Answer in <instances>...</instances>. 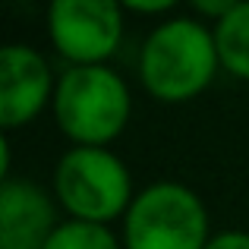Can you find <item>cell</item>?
<instances>
[{
	"label": "cell",
	"mask_w": 249,
	"mask_h": 249,
	"mask_svg": "<svg viewBox=\"0 0 249 249\" xmlns=\"http://www.w3.org/2000/svg\"><path fill=\"white\" fill-rule=\"evenodd\" d=\"M51 196L32 180H3L0 186V249H44L57 231Z\"/></svg>",
	"instance_id": "52a82bcc"
},
{
	"label": "cell",
	"mask_w": 249,
	"mask_h": 249,
	"mask_svg": "<svg viewBox=\"0 0 249 249\" xmlns=\"http://www.w3.org/2000/svg\"><path fill=\"white\" fill-rule=\"evenodd\" d=\"M205 249H249V233L246 231H224L218 237H212V243Z\"/></svg>",
	"instance_id": "8fae6325"
},
{
	"label": "cell",
	"mask_w": 249,
	"mask_h": 249,
	"mask_svg": "<svg viewBox=\"0 0 249 249\" xmlns=\"http://www.w3.org/2000/svg\"><path fill=\"white\" fill-rule=\"evenodd\" d=\"M208 243L205 202L174 180L145 186L123 218L126 249H205Z\"/></svg>",
	"instance_id": "277c9868"
},
{
	"label": "cell",
	"mask_w": 249,
	"mask_h": 249,
	"mask_svg": "<svg viewBox=\"0 0 249 249\" xmlns=\"http://www.w3.org/2000/svg\"><path fill=\"white\" fill-rule=\"evenodd\" d=\"M44 249H120V240L107 224H89V221L70 218L54 231Z\"/></svg>",
	"instance_id": "9c48e42d"
},
{
	"label": "cell",
	"mask_w": 249,
	"mask_h": 249,
	"mask_svg": "<svg viewBox=\"0 0 249 249\" xmlns=\"http://www.w3.org/2000/svg\"><path fill=\"white\" fill-rule=\"evenodd\" d=\"M221 67L231 76L249 82V3H240L214 25Z\"/></svg>",
	"instance_id": "ba28073f"
},
{
	"label": "cell",
	"mask_w": 249,
	"mask_h": 249,
	"mask_svg": "<svg viewBox=\"0 0 249 249\" xmlns=\"http://www.w3.org/2000/svg\"><path fill=\"white\" fill-rule=\"evenodd\" d=\"M126 13H145V16H155V13H170L174 10V0H126L123 3Z\"/></svg>",
	"instance_id": "7c38bea8"
},
{
	"label": "cell",
	"mask_w": 249,
	"mask_h": 249,
	"mask_svg": "<svg viewBox=\"0 0 249 249\" xmlns=\"http://www.w3.org/2000/svg\"><path fill=\"white\" fill-rule=\"evenodd\" d=\"M221 67L214 32L189 16L155 25L139 54V79L152 98L183 104L205 91Z\"/></svg>",
	"instance_id": "6da1fadb"
},
{
	"label": "cell",
	"mask_w": 249,
	"mask_h": 249,
	"mask_svg": "<svg viewBox=\"0 0 249 249\" xmlns=\"http://www.w3.org/2000/svg\"><path fill=\"white\" fill-rule=\"evenodd\" d=\"M48 38L70 67H104L123 38V3L114 0H54Z\"/></svg>",
	"instance_id": "5b68a950"
},
{
	"label": "cell",
	"mask_w": 249,
	"mask_h": 249,
	"mask_svg": "<svg viewBox=\"0 0 249 249\" xmlns=\"http://www.w3.org/2000/svg\"><path fill=\"white\" fill-rule=\"evenodd\" d=\"M57 202L73 214V221L110 224L126 218L133 205V177L129 167L107 148L73 145L54 170Z\"/></svg>",
	"instance_id": "3957f363"
},
{
	"label": "cell",
	"mask_w": 249,
	"mask_h": 249,
	"mask_svg": "<svg viewBox=\"0 0 249 249\" xmlns=\"http://www.w3.org/2000/svg\"><path fill=\"white\" fill-rule=\"evenodd\" d=\"M51 104L63 136L85 148H107L133 114L126 82L110 67H70L57 79Z\"/></svg>",
	"instance_id": "7a4b0ae2"
},
{
	"label": "cell",
	"mask_w": 249,
	"mask_h": 249,
	"mask_svg": "<svg viewBox=\"0 0 249 249\" xmlns=\"http://www.w3.org/2000/svg\"><path fill=\"white\" fill-rule=\"evenodd\" d=\"M57 82L41 51L29 44H3L0 51V123L6 133L32 123L48 101H54Z\"/></svg>",
	"instance_id": "8992f818"
},
{
	"label": "cell",
	"mask_w": 249,
	"mask_h": 249,
	"mask_svg": "<svg viewBox=\"0 0 249 249\" xmlns=\"http://www.w3.org/2000/svg\"><path fill=\"white\" fill-rule=\"evenodd\" d=\"M196 13H202V16H208V19H214V25L221 22V19L227 16V13L237 6V0H196Z\"/></svg>",
	"instance_id": "30bf717a"
}]
</instances>
